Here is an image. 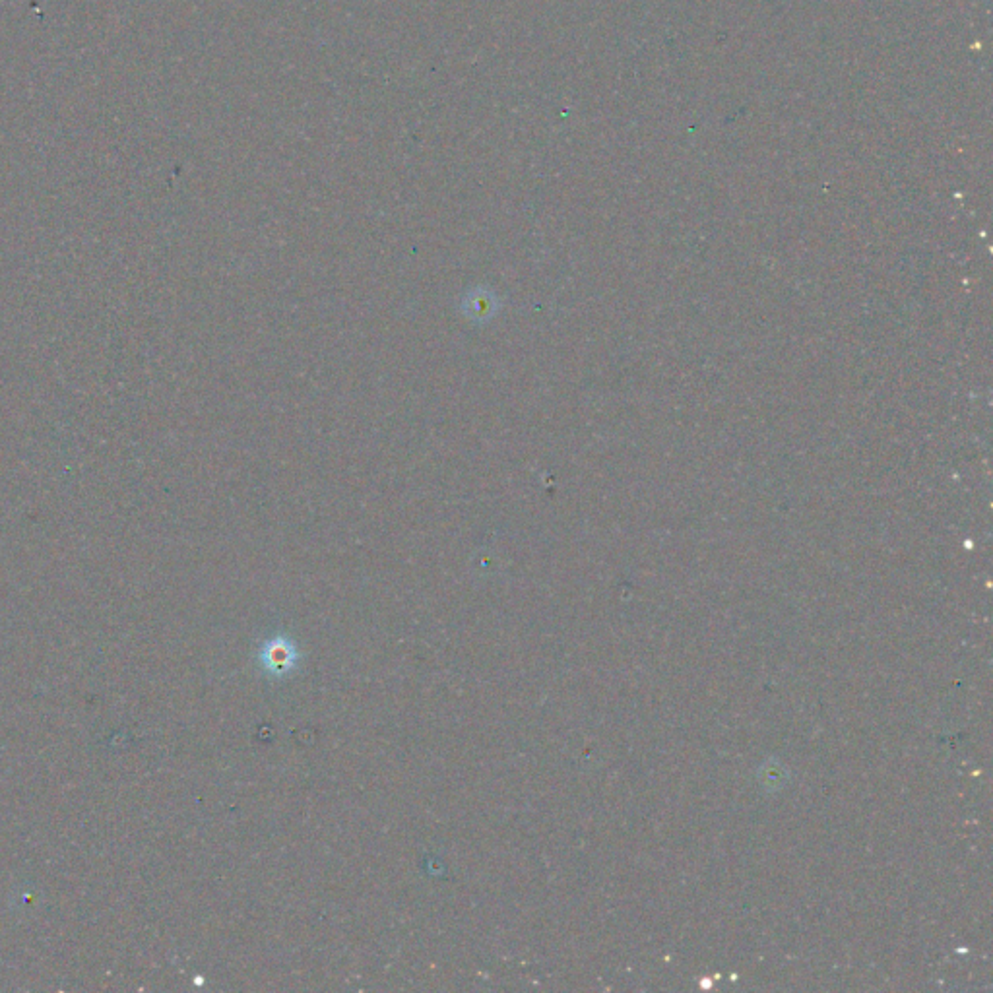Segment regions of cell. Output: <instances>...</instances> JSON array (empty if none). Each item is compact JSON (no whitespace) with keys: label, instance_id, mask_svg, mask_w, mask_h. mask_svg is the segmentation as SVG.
I'll list each match as a JSON object with an SVG mask.
<instances>
[{"label":"cell","instance_id":"6da1fadb","mask_svg":"<svg viewBox=\"0 0 993 993\" xmlns=\"http://www.w3.org/2000/svg\"><path fill=\"white\" fill-rule=\"evenodd\" d=\"M258 658L266 672L274 677H282L297 666L299 652L289 639L278 637V639H270L260 648Z\"/></svg>","mask_w":993,"mask_h":993}]
</instances>
